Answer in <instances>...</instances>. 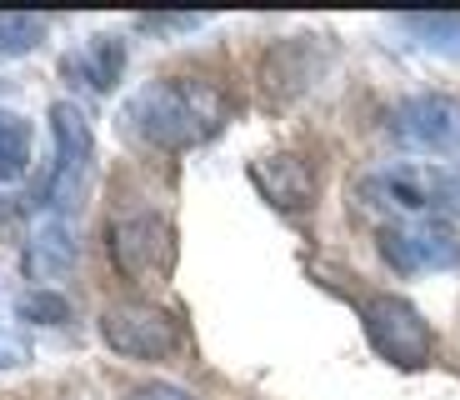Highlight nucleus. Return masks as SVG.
Wrapping results in <instances>:
<instances>
[{
	"instance_id": "obj_13",
	"label": "nucleus",
	"mask_w": 460,
	"mask_h": 400,
	"mask_svg": "<svg viewBox=\"0 0 460 400\" xmlns=\"http://www.w3.org/2000/svg\"><path fill=\"white\" fill-rule=\"evenodd\" d=\"M401 31L411 35L420 50L460 60V15H401Z\"/></svg>"
},
{
	"instance_id": "obj_7",
	"label": "nucleus",
	"mask_w": 460,
	"mask_h": 400,
	"mask_svg": "<svg viewBox=\"0 0 460 400\" xmlns=\"http://www.w3.org/2000/svg\"><path fill=\"white\" fill-rule=\"evenodd\" d=\"M376 245L395 275H436L460 265V230L446 220H391L380 226Z\"/></svg>"
},
{
	"instance_id": "obj_6",
	"label": "nucleus",
	"mask_w": 460,
	"mask_h": 400,
	"mask_svg": "<svg viewBox=\"0 0 460 400\" xmlns=\"http://www.w3.org/2000/svg\"><path fill=\"white\" fill-rule=\"evenodd\" d=\"M50 136H56V171H50L46 200L60 216H70V210L85 206V191H91L95 136H91V120L81 115V105H70V101L50 105Z\"/></svg>"
},
{
	"instance_id": "obj_11",
	"label": "nucleus",
	"mask_w": 460,
	"mask_h": 400,
	"mask_svg": "<svg viewBox=\"0 0 460 400\" xmlns=\"http://www.w3.org/2000/svg\"><path fill=\"white\" fill-rule=\"evenodd\" d=\"M60 70L70 80L91 85L95 95H111L120 85V76H126V40L120 35H91L70 60H60Z\"/></svg>"
},
{
	"instance_id": "obj_3",
	"label": "nucleus",
	"mask_w": 460,
	"mask_h": 400,
	"mask_svg": "<svg viewBox=\"0 0 460 400\" xmlns=\"http://www.w3.org/2000/svg\"><path fill=\"white\" fill-rule=\"evenodd\" d=\"M105 245H111V265L120 280L130 286H165L175 275V255H181V240H175L171 216L161 210H130V216H115L105 230Z\"/></svg>"
},
{
	"instance_id": "obj_17",
	"label": "nucleus",
	"mask_w": 460,
	"mask_h": 400,
	"mask_svg": "<svg viewBox=\"0 0 460 400\" xmlns=\"http://www.w3.org/2000/svg\"><path fill=\"white\" fill-rule=\"evenodd\" d=\"M210 15L190 11V15H140V31H165V35H185V31H200Z\"/></svg>"
},
{
	"instance_id": "obj_15",
	"label": "nucleus",
	"mask_w": 460,
	"mask_h": 400,
	"mask_svg": "<svg viewBox=\"0 0 460 400\" xmlns=\"http://www.w3.org/2000/svg\"><path fill=\"white\" fill-rule=\"evenodd\" d=\"M15 316L31 320V325H66L70 320V300L60 296V290H25L21 300H15Z\"/></svg>"
},
{
	"instance_id": "obj_8",
	"label": "nucleus",
	"mask_w": 460,
	"mask_h": 400,
	"mask_svg": "<svg viewBox=\"0 0 460 400\" xmlns=\"http://www.w3.org/2000/svg\"><path fill=\"white\" fill-rule=\"evenodd\" d=\"M391 140L420 156H460V101L456 95H411L391 111Z\"/></svg>"
},
{
	"instance_id": "obj_9",
	"label": "nucleus",
	"mask_w": 460,
	"mask_h": 400,
	"mask_svg": "<svg viewBox=\"0 0 460 400\" xmlns=\"http://www.w3.org/2000/svg\"><path fill=\"white\" fill-rule=\"evenodd\" d=\"M251 181H255V191H261L276 210H286V216L315 206V171H311V160H300V156L251 160Z\"/></svg>"
},
{
	"instance_id": "obj_14",
	"label": "nucleus",
	"mask_w": 460,
	"mask_h": 400,
	"mask_svg": "<svg viewBox=\"0 0 460 400\" xmlns=\"http://www.w3.org/2000/svg\"><path fill=\"white\" fill-rule=\"evenodd\" d=\"M46 46V15H25V11H0V60L31 56Z\"/></svg>"
},
{
	"instance_id": "obj_2",
	"label": "nucleus",
	"mask_w": 460,
	"mask_h": 400,
	"mask_svg": "<svg viewBox=\"0 0 460 400\" xmlns=\"http://www.w3.org/2000/svg\"><path fill=\"white\" fill-rule=\"evenodd\" d=\"M360 195L370 206L401 210L405 220L460 216V171L456 165H430V160H401V165L370 171L360 181Z\"/></svg>"
},
{
	"instance_id": "obj_1",
	"label": "nucleus",
	"mask_w": 460,
	"mask_h": 400,
	"mask_svg": "<svg viewBox=\"0 0 460 400\" xmlns=\"http://www.w3.org/2000/svg\"><path fill=\"white\" fill-rule=\"evenodd\" d=\"M126 126L155 150H196L216 140L226 126V95L210 80L161 76L130 95Z\"/></svg>"
},
{
	"instance_id": "obj_12",
	"label": "nucleus",
	"mask_w": 460,
	"mask_h": 400,
	"mask_svg": "<svg viewBox=\"0 0 460 400\" xmlns=\"http://www.w3.org/2000/svg\"><path fill=\"white\" fill-rule=\"evenodd\" d=\"M31 146H35L31 120L15 111H0V185L21 181L31 171Z\"/></svg>"
},
{
	"instance_id": "obj_5",
	"label": "nucleus",
	"mask_w": 460,
	"mask_h": 400,
	"mask_svg": "<svg viewBox=\"0 0 460 400\" xmlns=\"http://www.w3.org/2000/svg\"><path fill=\"white\" fill-rule=\"evenodd\" d=\"M101 341L126 360H171L185 345V331L155 300H115L101 310Z\"/></svg>"
},
{
	"instance_id": "obj_18",
	"label": "nucleus",
	"mask_w": 460,
	"mask_h": 400,
	"mask_svg": "<svg viewBox=\"0 0 460 400\" xmlns=\"http://www.w3.org/2000/svg\"><path fill=\"white\" fill-rule=\"evenodd\" d=\"M130 400H196L185 386H171V380H146L140 390H130Z\"/></svg>"
},
{
	"instance_id": "obj_16",
	"label": "nucleus",
	"mask_w": 460,
	"mask_h": 400,
	"mask_svg": "<svg viewBox=\"0 0 460 400\" xmlns=\"http://www.w3.org/2000/svg\"><path fill=\"white\" fill-rule=\"evenodd\" d=\"M21 366H31V341L15 325H0V370H21Z\"/></svg>"
},
{
	"instance_id": "obj_4",
	"label": "nucleus",
	"mask_w": 460,
	"mask_h": 400,
	"mask_svg": "<svg viewBox=\"0 0 460 400\" xmlns=\"http://www.w3.org/2000/svg\"><path fill=\"white\" fill-rule=\"evenodd\" d=\"M360 325H366L370 351L395 370H420V366H430V355H436L430 320L405 296H370L366 306H360Z\"/></svg>"
},
{
	"instance_id": "obj_10",
	"label": "nucleus",
	"mask_w": 460,
	"mask_h": 400,
	"mask_svg": "<svg viewBox=\"0 0 460 400\" xmlns=\"http://www.w3.org/2000/svg\"><path fill=\"white\" fill-rule=\"evenodd\" d=\"M75 255H81V245H75L70 220L66 216H46V220H35V230L25 236L21 271L31 275V280H40V290H46V280H60V275L75 271Z\"/></svg>"
}]
</instances>
